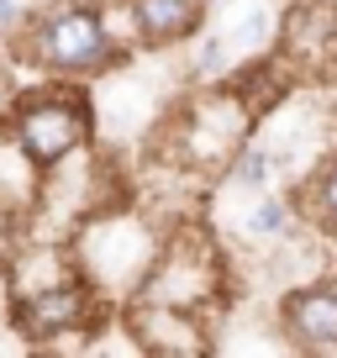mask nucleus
<instances>
[{
	"label": "nucleus",
	"mask_w": 337,
	"mask_h": 358,
	"mask_svg": "<svg viewBox=\"0 0 337 358\" xmlns=\"http://www.w3.org/2000/svg\"><path fill=\"white\" fill-rule=\"evenodd\" d=\"M11 106H16V85H11V74L0 69V127H6V116H11Z\"/></svg>",
	"instance_id": "9b49d317"
},
{
	"label": "nucleus",
	"mask_w": 337,
	"mask_h": 358,
	"mask_svg": "<svg viewBox=\"0 0 337 358\" xmlns=\"http://www.w3.org/2000/svg\"><path fill=\"white\" fill-rule=\"evenodd\" d=\"M16 58L48 79H95L127 64V37L101 0H53L16 32Z\"/></svg>",
	"instance_id": "f257e3e1"
},
{
	"label": "nucleus",
	"mask_w": 337,
	"mask_h": 358,
	"mask_svg": "<svg viewBox=\"0 0 337 358\" xmlns=\"http://www.w3.org/2000/svg\"><path fill=\"white\" fill-rule=\"evenodd\" d=\"M137 48H180L206 37L211 0H122Z\"/></svg>",
	"instance_id": "0eeeda50"
},
{
	"label": "nucleus",
	"mask_w": 337,
	"mask_h": 358,
	"mask_svg": "<svg viewBox=\"0 0 337 358\" xmlns=\"http://www.w3.org/2000/svg\"><path fill=\"white\" fill-rule=\"evenodd\" d=\"M295 211H301L322 237L337 243V153L316 158V164L306 169L301 190H295Z\"/></svg>",
	"instance_id": "6e6552de"
},
{
	"label": "nucleus",
	"mask_w": 337,
	"mask_h": 358,
	"mask_svg": "<svg viewBox=\"0 0 337 358\" xmlns=\"http://www.w3.org/2000/svg\"><path fill=\"white\" fill-rule=\"evenodd\" d=\"M6 132L22 143V153L32 158L43 174L64 169L69 158H79L95 137V111L85 101L79 79H48L37 90H22L6 116Z\"/></svg>",
	"instance_id": "f03ea898"
},
{
	"label": "nucleus",
	"mask_w": 337,
	"mask_h": 358,
	"mask_svg": "<svg viewBox=\"0 0 337 358\" xmlns=\"http://www.w3.org/2000/svg\"><path fill=\"white\" fill-rule=\"evenodd\" d=\"M16 22V0H0V27H11Z\"/></svg>",
	"instance_id": "f8f14e48"
},
{
	"label": "nucleus",
	"mask_w": 337,
	"mask_h": 358,
	"mask_svg": "<svg viewBox=\"0 0 337 358\" xmlns=\"http://www.w3.org/2000/svg\"><path fill=\"white\" fill-rule=\"evenodd\" d=\"M222 290V274H216V258L201 237H174V243L158 248V258L143 274V301H164V306H185V311H201L211 295Z\"/></svg>",
	"instance_id": "20e7f679"
},
{
	"label": "nucleus",
	"mask_w": 337,
	"mask_h": 358,
	"mask_svg": "<svg viewBox=\"0 0 337 358\" xmlns=\"http://www.w3.org/2000/svg\"><path fill=\"white\" fill-rule=\"evenodd\" d=\"M280 337L295 353L332 358L337 353V280H301L274 301Z\"/></svg>",
	"instance_id": "39448f33"
},
{
	"label": "nucleus",
	"mask_w": 337,
	"mask_h": 358,
	"mask_svg": "<svg viewBox=\"0 0 337 358\" xmlns=\"http://www.w3.org/2000/svg\"><path fill=\"white\" fill-rule=\"evenodd\" d=\"M127 332L137 337L143 353H158V358L211 353V337H206V327H201V311L164 306V301H143V295H137L132 311H127Z\"/></svg>",
	"instance_id": "423d86ee"
},
{
	"label": "nucleus",
	"mask_w": 337,
	"mask_h": 358,
	"mask_svg": "<svg viewBox=\"0 0 337 358\" xmlns=\"http://www.w3.org/2000/svg\"><path fill=\"white\" fill-rule=\"evenodd\" d=\"M227 174H232V185H243V190H264L274 174V158L264 153V148H237V158L227 164Z\"/></svg>",
	"instance_id": "9d476101"
},
{
	"label": "nucleus",
	"mask_w": 337,
	"mask_h": 358,
	"mask_svg": "<svg viewBox=\"0 0 337 358\" xmlns=\"http://www.w3.org/2000/svg\"><path fill=\"white\" fill-rule=\"evenodd\" d=\"M95 316H101V285L85 268L11 295V327L37 348H48L53 337H69V332H90Z\"/></svg>",
	"instance_id": "7ed1b4c3"
},
{
	"label": "nucleus",
	"mask_w": 337,
	"mask_h": 358,
	"mask_svg": "<svg viewBox=\"0 0 337 358\" xmlns=\"http://www.w3.org/2000/svg\"><path fill=\"white\" fill-rule=\"evenodd\" d=\"M295 216H301L295 201H285V195H264V201L253 206V216H248V232H253V237H285Z\"/></svg>",
	"instance_id": "1a4fd4ad"
}]
</instances>
